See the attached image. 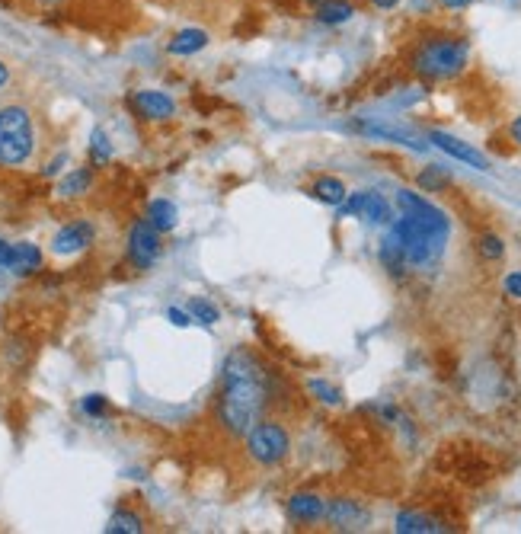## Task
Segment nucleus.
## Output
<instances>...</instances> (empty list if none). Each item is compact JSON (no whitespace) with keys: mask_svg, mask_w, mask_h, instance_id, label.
<instances>
[{"mask_svg":"<svg viewBox=\"0 0 521 534\" xmlns=\"http://www.w3.org/2000/svg\"><path fill=\"white\" fill-rule=\"evenodd\" d=\"M7 269L16 272V275H29V272L42 269V250L36 244H13Z\"/></svg>","mask_w":521,"mask_h":534,"instance_id":"nucleus-15","label":"nucleus"},{"mask_svg":"<svg viewBox=\"0 0 521 534\" xmlns=\"http://www.w3.org/2000/svg\"><path fill=\"white\" fill-rule=\"evenodd\" d=\"M148 221L154 224L157 231H173L179 224V212H176V205L170 199H154L148 205Z\"/></svg>","mask_w":521,"mask_h":534,"instance_id":"nucleus-20","label":"nucleus"},{"mask_svg":"<svg viewBox=\"0 0 521 534\" xmlns=\"http://www.w3.org/2000/svg\"><path fill=\"white\" fill-rule=\"evenodd\" d=\"M10 253H13V244L0 240V266H4V269H7V263H10Z\"/></svg>","mask_w":521,"mask_h":534,"instance_id":"nucleus-33","label":"nucleus"},{"mask_svg":"<svg viewBox=\"0 0 521 534\" xmlns=\"http://www.w3.org/2000/svg\"><path fill=\"white\" fill-rule=\"evenodd\" d=\"M445 10H467L470 4H477V0H438Z\"/></svg>","mask_w":521,"mask_h":534,"instance_id":"nucleus-32","label":"nucleus"},{"mask_svg":"<svg viewBox=\"0 0 521 534\" xmlns=\"http://www.w3.org/2000/svg\"><path fill=\"white\" fill-rule=\"evenodd\" d=\"M186 311H189V317H192V320L205 323V327H211V323H218V320H221V311H218V307L211 304L208 298H192Z\"/></svg>","mask_w":521,"mask_h":534,"instance_id":"nucleus-25","label":"nucleus"},{"mask_svg":"<svg viewBox=\"0 0 521 534\" xmlns=\"http://www.w3.org/2000/svg\"><path fill=\"white\" fill-rule=\"evenodd\" d=\"M167 320L173 323V327H189V311H179V307H170V311H167Z\"/></svg>","mask_w":521,"mask_h":534,"instance_id":"nucleus-30","label":"nucleus"},{"mask_svg":"<svg viewBox=\"0 0 521 534\" xmlns=\"http://www.w3.org/2000/svg\"><path fill=\"white\" fill-rule=\"evenodd\" d=\"M410 10L426 16V13H432V10H435V0H410Z\"/></svg>","mask_w":521,"mask_h":534,"instance_id":"nucleus-31","label":"nucleus"},{"mask_svg":"<svg viewBox=\"0 0 521 534\" xmlns=\"http://www.w3.org/2000/svg\"><path fill=\"white\" fill-rule=\"evenodd\" d=\"M397 208H400V218L390 224V231H394L400 240L406 266L426 269V266L438 263V256L445 253L448 234H451L448 215L410 189L397 192Z\"/></svg>","mask_w":521,"mask_h":534,"instance_id":"nucleus-2","label":"nucleus"},{"mask_svg":"<svg viewBox=\"0 0 521 534\" xmlns=\"http://www.w3.org/2000/svg\"><path fill=\"white\" fill-rule=\"evenodd\" d=\"M311 196L323 205H343L349 189L343 186V180H336V176H320V180L311 186Z\"/></svg>","mask_w":521,"mask_h":534,"instance_id":"nucleus-18","label":"nucleus"},{"mask_svg":"<svg viewBox=\"0 0 521 534\" xmlns=\"http://www.w3.org/2000/svg\"><path fill=\"white\" fill-rule=\"evenodd\" d=\"M36 151V122L20 103L0 106V164L23 167Z\"/></svg>","mask_w":521,"mask_h":534,"instance_id":"nucleus-4","label":"nucleus"},{"mask_svg":"<svg viewBox=\"0 0 521 534\" xmlns=\"http://www.w3.org/2000/svg\"><path fill=\"white\" fill-rule=\"evenodd\" d=\"M470 61V42L464 36H429L416 45L410 68L426 80H451L464 74Z\"/></svg>","mask_w":521,"mask_h":534,"instance_id":"nucleus-3","label":"nucleus"},{"mask_svg":"<svg viewBox=\"0 0 521 534\" xmlns=\"http://www.w3.org/2000/svg\"><path fill=\"white\" fill-rule=\"evenodd\" d=\"M307 4H320V0H307Z\"/></svg>","mask_w":521,"mask_h":534,"instance_id":"nucleus-38","label":"nucleus"},{"mask_svg":"<svg viewBox=\"0 0 521 534\" xmlns=\"http://www.w3.org/2000/svg\"><path fill=\"white\" fill-rule=\"evenodd\" d=\"M160 250H164V244H160V231L154 224L148 218L135 221L132 231H128V260H132V266L148 272L160 260Z\"/></svg>","mask_w":521,"mask_h":534,"instance_id":"nucleus-6","label":"nucleus"},{"mask_svg":"<svg viewBox=\"0 0 521 534\" xmlns=\"http://www.w3.org/2000/svg\"><path fill=\"white\" fill-rule=\"evenodd\" d=\"M243 439H247L250 458L263 467H279L291 451V435L282 423H275V419H259Z\"/></svg>","mask_w":521,"mask_h":534,"instance_id":"nucleus-5","label":"nucleus"},{"mask_svg":"<svg viewBox=\"0 0 521 534\" xmlns=\"http://www.w3.org/2000/svg\"><path fill=\"white\" fill-rule=\"evenodd\" d=\"M128 106H132L141 119L148 122H167L176 116V103L173 96L164 93V90H135L132 96H128Z\"/></svg>","mask_w":521,"mask_h":534,"instance_id":"nucleus-8","label":"nucleus"},{"mask_svg":"<svg viewBox=\"0 0 521 534\" xmlns=\"http://www.w3.org/2000/svg\"><path fill=\"white\" fill-rule=\"evenodd\" d=\"M106 531L109 534H116V531L119 534H138V531H144V522H141V515L132 512V509H116L109 525H106Z\"/></svg>","mask_w":521,"mask_h":534,"instance_id":"nucleus-22","label":"nucleus"},{"mask_svg":"<svg viewBox=\"0 0 521 534\" xmlns=\"http://www.w3.org/2000/svg\"><path fill=\"white\" fill-rule=\"evenodd\" d=\"M438 151H445L448 157H454V160H461V164H467V167H474V170H490V160H486L477 148H470L467 141H461V138H454V135H448V132H429L426 135Z\"/></svg>","mask_w":521,"mask_h":534,"instance_id":"nucleus-10","label":"nucleus"},{"mask_svg":"<svg viewBox=\"0 0 521 534\" xmlns=\"http://www.w3.org/2000/svg\"><path fill=\"white\" fill-rule=\"evenodd\" d=\"M365 135L371 138H387V141H397V144H406V148H413V151H426L429 144L426 141H416L410 132H403V128H394V125H374V122H362L358 125Z\"/></svg>","mask_w":521,"mask_h":534,"instance_id":"nucleus-16","label":"nucleus"},{"mask_svg":"<svg viewBox=\"0 0 521 534\" xmlns=\"http://www.w3.org/2000/svg\"><path fill=\"white\" fill-rule=\"evenodd\" d=\"M371 7H378V10H394V7H400V0H371Z\"/></svg>","mask_w":521,"mask_h":534,"instance_id":"nucleus-34","label":"nucleus"},{"mask_svg":"<svg viewBox=\"0 0 521 534\" xmlns=\"http://www.w3.org/2000/svg\"><path fill=\"white\" fill-rule=\"evenodd\" d=\"M307 394L320 403H327V407H339V403H343V391L323 378H307Z\"/></svg>","mask_w":521,"mask_h":534,"instance_id":"nucleus-23","label":"nucleus"},{"mask_svg":"<svg viewBox=\"0 0 521 534\" xmlns=\"http://www.w3.org/2000/svg\"><path fill=\"white\" fill-rule=\"evenodd\" d=\"M394 528L400 534H435V531H445L442 522L432 519V515H422V512H400Z\"/></svg>","mask_w":521,"mask_h":534,"instance_id":"nucleus-17","label":"nucleus"},{"mask_svg":"<svg viewBox=\"0 0 521 534\" xmlns=\"http://www.w3.org/2000/svg\"><path fill=\"white\" fill-rule=\"evenodd\" d=\"M90 157H93V164H109L112 144H109L103 128H93V135H90Z\"/></svg>","mask_w":521,"mask_h":534,"instance_id":"nucleus-26","label":"nucleus"},{"mask_svg":"<svg viewBox=\"0 0 521 534\" xmlns=\"http://www.w3.org/2000/svg\"><path fill=\"white\" fill-rule=\"evenodd\" d=\"M7 84H10V71H7V64L0 61V90H4Z\"/></svg>","mask_w":521,"mask_h":534,"instance_id":"nucleus-36","label":"nucleus"},{"mask_svg":"<svg viewBox=\"0 0 521 534\" xmlns=\"http://www.w3.org/2000/svg\"><path fill=\"white\" fill-rule=\"evenodd\" d=\"M416 183H419L422 192H445L451 186V176L442 167H426V170L419 173Z\"/></svg>","mask_w":521,"mask_h":534,"instance_id":"nucleus-24","label":"nucleus"},{"mask_svg":"<svg viewBox=\"0 0 521 534\" xmlns=\"http://www.w3.org/2000/svg\"><path fill=\"white\" fill-rule=\"evenodd\" d=\"M90 186H93V170L80 167V170H71V173L58 183V196H64V199H77V196H84V192H87Z\"/></svg>","mask_w":521,"mask_h":534,"instance_id":"nucleus-21","label":"nucleus"},{"mask_svg":"<svg viewBox=\"0 0 521 534\" xmlns=\"http://www.w3.org/2000/svg\"><path fill=\"white\" fill-rule=\"evenodd\" d=\"M205 45H208V32L189 26V29H179L176 36L167 42V52H170V55H179V58H189V55H195V52H202Z\"/></svg>","mask_w":521,"mask_h":534,"instance_id":"nucleus-13","label":"nucleus"},{"mask_svg":"<svg viewBox=\"0 0 521 534\" xmlns=\"http://www.w3.org/2000/svg\"><path fill=\"white\" fill-rule=\"evenodd\" d=\"M352 16H355L352 0H320V4H314V20L323 26H343Z\"/></svg>","mask_w":521,"mask_h":534,"instance_id":"nucleus-12","label":"nucleus"},{"mask_svg":"<svg viewBox=\"0 0 521 534\" xmlns=\"http://www.w3.org/2000/svg\"><path fill=\"white\" fill-rule=\"evenodd\" d=\"M106 410H109L106 397H100V394H90V397H84V413H87V416H103Z\"/></svg>","mask_w":521,"mask_h":534,"instance_id":"nucleus-28","label":"nucleus"},{"mask_svg":"<svg viewBox=\"0 0 521 534\" xmlns=\"http://www.w3.org/2000/svg\"><path fill=\"white\" fill-rule=\"evenodd\" d=\"M477 250H480L483 260H490V263H496V260L506 256V244H502V237H496V234H483L477 240Z\"/></svg>","mask_w":521,"mask_h":534,"instance_id":"nucleus-27","label":"nucleus"},{"mask_svg":"<svg viewBox=\"0 0 521 534\" xmlns=\"http://www.w3.org/2000/svg\"><path fill=\"white\" fill-rule=\"evenodd\" d=\"M96 240V228L90 221H71L52 237V253L55 256H74L80 250H87Z\"/></svg>","mask_w":521,"mask_h":534,"instance_id":"nucleus-9","label":"nucleus"},{"mask_svg":"<svg viewBox=\"0 0 521 534\" xmlns=\"http://www.w3.org/2000/svg\"><path fill=\"white\" fill-rule=\"evenodd\" d=\"M269 375L250 349H234L221 368L218 419L231 435H247L269 407Z\"/></svg>","mask_w":521,"mask_h":534,"instance_id":"nucleus-1","label":"nucleus"},{"mask_svg":"<svg viewBox=\"0 0 521 534\" xmlns=\"http://www.w3.org/2000/svg\"><path fill=\"white\" fill-rule=\"evenodd\" d=\"M509 135L515 138V144H521V116L509 125Z\"/></svg>","mask_w":521,"mask_h":534,"instance_id":"nucleus-35","label":"nucleus"},{"mask_svg":"<svg viewBox=\"0 0 521 534\" xmlns=\"http://www.w3.org/2000/svg\"><path fill=\"white\" fill-rule=\"evenodd\" d=\"M32 4H42V7H55V4H61V0H32Z\"/></svg>","mask_w":521,"mask_h":534,"instance_id":"nucleus-37","label":"nucleus"},{"mask_svg":"<svg viewBox=\"0 0 521 534\" xmlns=\"http://www.w3.org/2000/svg\"><path fill=\"white\" fill-rule=\"evenodd\" d=\"M358 218H365L368 224H390L394 218H390V205L387 199L381 196V192H368L362 189V205H358Z\"/></svg>","mask_w":521,"mask_h":534,"instance_id":"nucleus-14","label":"nucleus"},{"mask_svg":"<svg viewBox=\"0 0 521 534\" xmlns=\"http://www.w3.org/2000/svg\"><path fill=\"white\" fill-rule=\"evenodd\" d=\"M502 285H506V291L512 298H521V269L518 272H509L506 279H502Z\"/></svg>","mask_w":521,"mask_h":534,"instance_id":"nucleus-29","label":"nucleus"},{"mask_svg":"<svg viewBox=\"0 0 521 534\" xmlns=\"http://www.w3.org/2000/svg\"><path fill=\"white\" fill-rule=\"evenodd\" d=\"M327 522L336 531H365L371 522V512L349 496H336L327 503Z\"/></svg>","mask_w":521,"mask_h":534,"instance_id":"nucleus-7","label":"nucleus"},{"mask_svg":"<svg viewBox=\"0 0 521 534\" xmlns=\"http://www.w3.org/2000/svg\"><path fill=\"white\" fill-rule=\"evenodd\" d=\"M288 519L298 525H320L327 519V499L317 493H295L288 499Z\"/></svg>","mask_w":521,"mask_h":534,"instance_id":"nucleus-11","label":"nucleus"},{"mask_svg":"<svg viewBox=\"0 0 521 534\" xmlns=\"http://www.w3.org/2000/svg\"><path fill=\"white\" fill-rule=\"evenodd\" d=\"M378 256H381V263H384V269H387L390 275H400V272L406 269V256H403V247H400V240H397L394 231L384 234Z\"/></svg>","mask_w":521,"mask_h":534,"instance_id":"nucleus-19","label":"nucleus"}]
</instances>
